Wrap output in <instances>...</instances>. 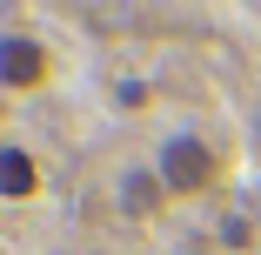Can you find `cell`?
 <instances>
[{
  "instance_id": "5b68a950",
  "label": "cell",
  "mask_w": 261,
  "mask_h": 255,
  "mask_svg": "<svg viewBox=\"0 0 261 255\" xmlns=\"http://www.w3.org/2000/svg\"><path fill=\"white\" fill-rule=\"evenodd\" d=\"M221 242H228V255H241V248L254 242V228H248V222H228V228H221Z\"/></svg>"
},
{
  "instance_id": "8992f818",
  "label": "cell",
  "mask_w": 261,
  "mask_h": 255,
  "mask_svg": "<svg viewBox=\"0 0 261 255\" xmlns=\"http://www.w3.org/2000/svg\"><path fill=\"white\" fill-rule=\"evenodd\" d=\"M121 108H147V81H121Z\"/></svg>"
},
{
  "instance_id": "52a82bcc",
  "label": "cell",
  "mask_w": 261,
  "mask_h": 255,
  "mask_svg": "<svg viewBox=\"0 0 261 255\" xmlns=\"http://www.w3.org/2000/svg\"><path fill=\"white\" fill-rule=\"evenodd\" d=\"M181 255H228V248H207V242H194V248H181Z\"/></svg>"
},
{
  "instance_id": "277c9868",
  "label": "cell",
  "mask_w": 261,
  "mask_h": 255,
  "mask_svg": "<svg viewBox=\"0 0 261 255\" xmlns=\"http://www.w3.org/2000/svg\"><path fill=\"white\" fill-rule=\"evenodd\" d=\"M0 195H7V201H34L40 195V161L27 155L20 141L0 148Z\"/></svg>"
},
{
  "instance_id": "7a4b0ae2",
  "label": "cell",
  "mask_w": 261,
  "mask_h": 255,
  "mask_svg": "<svg viewBox=\"0 0 261 255\" xmlns=\"http://www.w3.org/2000/svg\"><path fill=\"white\" fill-rule=\"evenodd\" d=\"M54 81V47L40 34H7L0 40V87L7 94H34Z\"/></svg>"
},
{
  "instance_id": "6da1fadb",
  "label": "cell",
  "mask_w": 261,
  "mask_h": 255,
  "mask_svg": "<svg viewBox=\"0 0 261 255\" xmlns=\"http://www.w3.org/2000/svg\"><path fill=\"white\" fill-rule=\"evenodd\" d=\"M154 168H161L168 195H181V201H194V195H207V188L221 181V155H215V141H201V134H188V128L161 141Z\"/></svg>"
},
{
  "instance_id": "ba28073f",
  "label": "cell",
  "mask_w": 261,
  "mask_h": 255,
  "mask_svg": "<svg viewBox=\"0 0 261 255\" xmlns=\"http://www.w3.org/2000/svg\"><path fill=\"white\" fill-rule=\"evenodd\" d=\"M254 148H261V108H254Z\"/></svg>"
},
{
  "instance_id": "3957f363",
  "label": "cell",
  "mask_w": 261,
  "mask_h": 255,
  "mask_svg": "<svg viewBox=\"0 0 261 255\" xmlns=\"http://www.w3.org/2000/svg\"><path fill=\"white\" fill-rule=\"evenodd\" d=\"M161 201H168V181H161V168H127V175H121V215H134V222H154V215H161Z\"/></svg>"
}]
</instances>
